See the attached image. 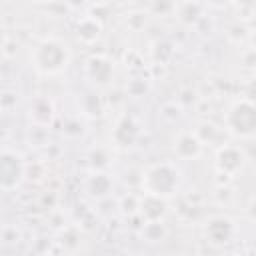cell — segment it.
Segmentation results:
<instances>
[{
    "mask_svg": "<svg viewBox=\"0 0 256 256\" xmlns=\"http://www.w3.org/2000/svg\"><path fill=\"white\" fill-rule=\"evenodd\" d=\"M86 190L92 198H106L108 192L112 190V180L102 170L92 172V176H88V180H86Z\"/></svg>",
    "mask_w": 256,
    "mask_h": 256,
    "instance_id": "cell-11",
    "label": "cell"
},
{
    "mask_svg": "<svg viewBox=\"0 0 256 256\" xmlns=\"http://www.w3.org/2000/svg\"><path fill=\"white\" fill-rule=\"evenodd\" d=\"M174 10V2L172 0H152V12L156 14H166Z\"/></svg>",
    "mask_w": 256,
    "mask_h": 256,
    "instance_id": "cell-19",
    "label": "cell"
},
{
    "mask_svg": "<svg viewBox=\"0 0 256 256\" xmlns=\"http://www.w3.org/2000/svg\"><path fill=\"white\" fill-rule=\"evenodd\" d=\"M244 164V154L236 146H222L216 156V166L224 174H236Z\"/></svg>",
    "mask_w": 256,
    "mask_h": 256,
    "instance_id": "cell-8",
    "label": "cell"
},
{
    "mask_svg": "<svg viewBox=\"0 0 256 256\" xmlns=\"http://www.w3.org/2000/svg\"><path fill=\"white\" fill-rule=\"evenodd\" d=\"M84 112L88 116H98L102 114V104H100V98L96 94H86L84 96Z\"/></svg>",
    "mask_w": 256,
    "mask_h": 256,
    "instance_id": "cell-17",
    "label": "cell"
},
{
    "mask_svg": "<svg viewBox=\"0 0 256 256\" xmlns=\"http://www.w3.org/2000/svg\"><path fill=\"white\" fill-rule=\"evenodd\" d=\"M26 174V166L20 154L12 150H0V188L12 190L16 188Z\"/></svg>",
    "mask_w": 256,
    "mask_h": 256,
    "instance_id": "cell-4",
    "label": "cell"
},
{
    "mask_svg": "<svg viewBox=\"0 0 256 256\" xmlns=\"http://www.w3.org/2000/svg\"><path fill=\"white\" fill-rule=\"evenodd\" d=\"M112 140H114V146H118L122 150L134 148L140 140V124L132 116H122L114 126Z\"/></svg>",
    "mask_w": 256,
    "mask_h": 256,
    "instance_id": "cell-6",
    "label": "cell"
},
{
    "mask_svg": "<svg viewBox=\"0 0 256 256\" xmlns=\"http://www.w3.org/2000/svg\"><path fill=\"white\" fill-rule=\"evenodd\" d=\"M88 82L96 88H106L114 78V64L106 56H90L84 66Z\"/></svg>",
    "mask_w": 256,
    "mask_h": 256,
    "instance_id": "cell-5",
    "label": "cell"
},
{
    "mask_svg": "<svg viewBox=\"0 0 256 256\" xmlns=\"http://www.w3.org/2000/svg\"><path fill=\"white\" fill-rule=\"evenodd\" d=\"M84 2H86V0H68V4H70V6H74V8H78V6H80V4H84Z\"/></svg>",
    "mask_w": 256,
    "mask_h": 256,
    "instance_id": "cell-21",
    "label": "cell"
},
{
    "mask_svg": "<svg viewBox=\"0 0 256 256\" xmlns=\"http://www.w3.org/2000/svg\"><path fill=\"white\" fill-rule=\"evenodd\" d=\"M142 184H144L146 192L162 196V198H170L180 188V170L170 162L154 164L146 170Z\"/></svg>",
    "mask_w": 256,
    "mask_h": 256,
    "instance_id": "cell-2",
    "label": "cell"
},
{
    "mask_svg": "<svg viewBox=\"0 0 256 256\" xmlns=\"http://www.w3.org/2000/svg\"><path fill=\"white\" fill-rule=\"evenodd\" d=\"M208 6H212V8H224V6H228L232 0H204Z\"/></svg>",
    "mask_w": 256,
    "mask_h": 256,
    "instance_id": "cell-20",
    "label": "cell"
},
{
    "mask_svg": "<svg viewBox=\"0 0 256 256\" xmlns=\"http://www.w3.org/2000/svg\"><path fill=\"white\" fill-rule=\"evenodd\" d=\"M34 2H48V0H34Z\"/></svg>",
    "mask_w": 256,
    "mask_h": 256,
    "instance_id": "cell-22",
    "label": "cell"
},
{
    "mask_svg": "<svg viewBox=\"0 0 256 256\" xmlns=\"http://www.w3.org/2000/svg\"><path fill=\"white\" fill-rule=\"evenodd\" d=\"M32 64L44 76L60 74L70 64V50L58 38H44L34 46Z\"/></svg>",
    "mask_w": 256,
    "mask_h": 256,
    "instance_id": "cell-1",
    "label": "cell"
},
{
    "mask_svg": "<svg viewBox=\"0 0 256 256\" xmlns=\"http://www.w3.org/2000/svg\"><path fill=\"white\" fill-rule=\"evenodd\" d=\"M226 126L234 136L250 138L256 130V108L250 100H238L228 108Z\"/></svg>",
    "mask_w": 256,
    "mask_h": 256,
    "instance_id": "cell-3",
    "label": "cell"
},
{
    "mask_svg": "<svg viewBox=\"0 0 256 256\" xmlns=\"http://www.w3.org/2000/svg\"><path fill=\"white\" fill-rule=\"evenodd\" d=\"M138 210L146 220H160L166 214V198L146 192L138 202Z\"/></svg>",
    "mask_w": 256,
    "mask_h": 256,
    "instance_id": "cell-10",
    "label": "cell"
},
{
    "mask_svg": "<svg viewBox=\"0 0 256 256\" xmlns=\"http://www.w3.org/2000/svg\"><path fill=\"white\" fill-rule=\"evenodd\" d=\"M200 6L196 2H184L180 8H178V18L180 22L184 24H194L196 20H200Z\"/></svg>",
    "mask_w": 256,
    "mask_h": 256,
    "instance_id": "cell-15",
    "label": "cell"
},
{
    "mask_svg": "<svg viewBox=\"0 0 256 256\" xmlns=\"http://www.w3.org/2000/svg\"><path fill=\"white\" fill-rule=\"evenodd\" d=\"M146 90H148V84H146V80H142V78H134V80L128 84V92H130L132 96H142Z\"/></svg>",
    "mask_w": 256,
    "mask_h": 256,
    "instance_id": "cell-18",
    "label": "cell"
},
{
    "mask_svg": "<svg viewBox=\"0 0 256 256\" xmlns=\"http://www.w3.org/2000/svg\"><path fill=\"white\" fill-rule=\"evenodd\" d=\"M100 32H102V28H100V24H98L94 18H84V20H80V24H78V28H76V34H78V38H80L82 42H94V40H98Z\"/></svg>",
    "mask_w": 256,
    "mask_h": 256,
    "instance_id": "cell-13",
    "label": "cell"
},
{
    "mask_svg": "<svg viewBox=\"0 0 256 256\" xmlns=\"http://www.w3.org/2000/svg\"><path fill=\"white\" fill-rule=\"evenodd\" d=\"M28 116L36 126H50L54 120V104L46 96H36L30 100L28 106Z\"/></svg>",
    "mask_w": 256,
    "mask_h": 256,
    "instance_id": "cell-7",
    "label": "cell"
},
{
    "mask_svg": "<svg viewBox=\"0 0 256 256\" xmlns=\"http://www.w3.org/2000/svg\"><path fill=\"white\" fill-rule=\"evenodd\" d=\"M206 234H208V238H210L212 242H226V240L230 238V234H232V226H230L228 220L216 218V220H212V222L208 224Z\"/></svg>",
    "mask_w": 256,
    "mask_h": 256,
    "instance_id": "cell-12",
    "label": "cell"
},
{
    "mask_svg": "<svg viewBox=\"0 0 256 256\" xmlns=\"http://www.w3.org/2000/svg\"><path fill=\"white\" fill-rule=\"evenodd\" d=\"M164 234H166V230H164V226H162L160 220H148L146 226H144V230H142V236L148 242H158V240L164 238Z\"/></svg>",
    "mask_w": 256,
    "mask_h": 256,
    "instance_id": "cell-16",
    "label": "cell"
},
{
    "mask_svg": "<svg viewBox=\"0 0 256 256\" xmlns=\"http://www.w3.org/2000/svg\"><path fill=\"white\" fill-rule=\"evenodd\" d=\"M174 152H176L180 158H184V160H194V158H198L200 152H202V142H200V138H198L196 134L184 132V134H180L178 140L174 142Z\"/></svg>",
    "mask_w": 256,
    "mask_h": 256,
    "instance_id": "cell-9",
    "label": "cell"
},
{
    "mask_svg": "<svg viewBox=\"0 0 256 256\" xmlns=\"http://www.w3.org/2000/svg\"><path fill=\"white\" fill-rule=\"evenodd\" d=\"M110 164V152L102 146H96L88 152V166L92 168V172H100Z\"/></svg>",
    "mask_w": 256,
    "mask_h": 256,
    "instance_id": "cell-14",
    "label": "cell"
}]
</instances>
